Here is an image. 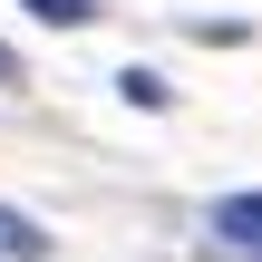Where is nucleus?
<instances>
[{
    "label": "nucleus",
    "mask_w": 262,
    "mask_h": 262,
    "mask_svg": "<svg viewBox=\"0 0 262 262\" xmlns=\"http://www.w3.org/2000/svg\"><path fill=\"white\" fill-rule=\"evenodd\" d=\"M0 262H49V233L29 214H10V204H0Z\"/></svg>",
    "instance_id": "nucleus-2"
},
{
    "label": "nucleus",
    "mask_w": 262,
    "mask_h": 262,
    "mask_svg": "<svg viewBox=\"0 0 262 262\" xmlns=\"http://www.w3.org/2000/svg\"><path fill=\"white\" fill-rule=\"evenodd\" d=\"M214 233H224L233 253H262V194H224V204H214Z\"/></svg>",
    "instance_id": "nucleus-1"
},
{
    "label": "nucleus",
    "mask_w": 262,
    "mask_h": 262,
    "mask_svg": "<svg viewBox=\"0 0 262 262\" xmlns=\"http://www.w3.org/2000/svg\"><path fill=\"white\" fill-rule=\"evenodd\" d=\"M0 88H19V58H10V49H0Z\"/></svg>",
    "instance_id": "nucleus-5"
},
{
    "label": "nucleus",
    "mask_w": 262,
    "mask_h": 262,
    "mask_svg": "<svg viewBox=\"0 0 262 262\" xmlns=\"http://www.w3.org/2000/svg\"><path fill=\"white\" fill-rule=\"evenodd\" d=\"M117 88H126V97H136V107H165V97H175V88H165V78H156V68H126V78H117Z\"/></svg>",
    "instance_id": "nucleus-4"
},
{
    "label": "nucleus",
    "mask_w": 262,
    "mask_h": 262,
    "mask_svg": "<svg viewBox=\"0 0 262 262\" xmlns=\"http://www.w3.org/2000/svg\"><path fill=\"white\" fill-rule=\"evenodd\" d=\"M29 10H39L49 29H88V19H97V0H29Z\"/></svg>",
    "instance_id": "nucleus-3"
}]
</instances>
